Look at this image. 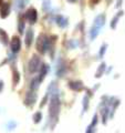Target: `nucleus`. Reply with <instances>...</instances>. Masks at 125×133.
I'll list each match as a JSON object with an SVG mask.
<instances>
[{"label": "nucleus", "mask_w": 125, "mask_h": 133, "mask_svg": "<svg viewBox=\"0 0 125 133\" xmlns=\"http://www.w3.org/2000/svg\"><path fill=\"white\" fill-rule=\"evenodd\" d=\"M59 110H60V100L57 95H54L52 98L51 102H50V116L55 119L58 114H59Z\"/></svg>", "instance_id": "f257e3e1"}, {"label": "nucleus", "mask_w": 125, "mask_h": 133, "mask_svg": "<svg viewBox=\"0 0 125 133\" xmlns=\"http://www.w3.org/2000/svg\"><path fill=\"white\" fill-rule=\"evenodd\" d=\"M48 45H49V39L45 35H40L38 41H37V49L38 51L41 53H44L48 49Z\"/></svg>", "instance_id": "f03ea898"}, {"label": "nucleus", "mask_w": 125, "mask_h": 133, "mask_svg": "<svg viewBox=\"0 0 125 133\" xmlns=\"http://www.w3.org/2000/svg\"><path fill=\"white\" fill-rule=\"evenodd\" d=\"M40 65H41V62L40 59L37 56H33L32 59L29 62V71L30 72H36L40 69Z\"/></svg>", "instance_id": "7ed1b4c3"}, {"label": "nucleus", "mask_w": 125, "mask_h": 133, "mask_svg": "<svg viewBox=\"0 0 125 133\" xmlns=\"http://www.w3.org/2000/svg\"><path fill=\"white\" fill-rule=\"evenodd\" d=\"M24 17H26V19L30 23H34L37 21V18H38V14H37V10L34 8H30V9L27 10Z\"/></svg>", "instance_id": "20e7f679"}, {"label": "nucleus", "mask_w": 125, "mask_h": 133, "mask_svg": "<svg viewBox=\"0 0 125 133\" xmlns=\"http://www.w3.org/2000/svg\"><path fill=\"white\" fill-rule=\"evenodd\" d=\"M10 48H11V51L15 53L20 51V49H21V41H20L19 37H13V38L11 39Z\"/></svg>", "instance_id": "39448f33"}, {"label": "nucleus", "mask_w": 125, "mask_h": 133, "mask_svg": "<svg viewBox=\"0 0 125 133\" xmlns=\"http://www.w3.org/2000/svg\"><path fill=\"white\" fill-rule=\"evenodd\" d=\"M9 12H10V5L9 3H2L1 8H0V17L6 18L9 15Z\"/></svg>", "instance_id": "423d86ee"}, {"label": "nucleus", "mask_w": 125, "mask_h": 133, "mask_svg": "<svg viewBox=\"0 0 125 133\" xmlns=\"http://www.w3.org/2000/svg\"><path fill=\"white\" fill-rule=\"evenodd\" d=\"M32 39H33V31L32 30H28L27 35H26V45L29 48L32 43Z\"/></svg>", "instance_id": "0eeeda50"}, {"label": "nucleus", "mask_w": 125, "mask_h": 133, "mask_svg": "<svg viewBox=\"0 0 125 133\" xmlns=\"http://www.w3.org/2000/svg\"><path fill=\"white\" fill-rule=\"evenodd\" d=\"M0 41H1L3 44H8V42H9L8 35L6 33L5 30H2V29H0Z\"/></svg>", "instance_id": "6e6552de"}, {"label": "nucleus", "mask_w": 125, "mask_h": 133, "mask_svg": "<svg viewBox=\"0 0 125 133\" xmlns=\"http://www.w3.org/2000/svg\"><path fill=\"white\" fill-rule=\"evenodd\" d=\"M70 88L71 89H73V90H77V91H80L83 89V85H82V83L81 82H70Z\"/></svg>", "instance_id": "1a4fd4ad"}, {"label": "nucleus", "mask_w": 125, "mask_h": 133, "mask_svg": "<svg viewBox=\"0 0 125 133\" xmlns=\"http://www.w3.org/2000/svg\"><path fill=\"white\" fill-rule=\"evenodd\" d=\"M41 69H42V71L40 72V79H39L40 81L42 80V79L44 78V76H45V74H47V71H48V66H47V65H42V66H41Z\"/></svg>", "instance_id": "9d476101"}, {"label": "nucleus", "mask_w": 125, "mask_h": 133, "mask_svg": "<svg viewBox=\"0 0 125 133\" xmlns=\"http://www.w3.org/2000/svg\"><path fill=\"white\" fill-rule=\"evenodd\" d=\"M19 80H20V74L17 70H15L13 71V83H15V85L19 82Z\"/></svg>", "instance_id": "9b49d317"}, {"label": "nucleus", "mask_w": 125, "mask_h": 133, "mask_svg": "<svg viewBox=\"0 0 125 133\" xmlns=\"http://www.w3.org/2000/svg\"><path fill=\"white\" fill-rule=\"evenodd\" d=\"M41 118H42V114H41L40 112H38V113H36L34 116H33V120H34L36 123H39L40 120H41Z\"/></svg>", "instance_id": "f8f14e48"}, {"label": "nucleus", "mask_w": 125, "mask_h": 133, "mask_svg": "<svg viewBox=\"0 0 125 133\" xmlns=\"http://www.w3.org/2000/svg\"><path fill=\"white\" fill-rule=\"evenodd\" d=\"M23 29H24V22H23V20L21 19V20H19V32L22 33Z\"/></svg>", "instance_id": "ddd939ff"}, {"label": "nucleus", "mask_w": 125, "mask_h": 133, "mask_svg": "<svg viewBox=\"0 0 125 133\" xmlns=\"http://www.w3.org/2000/svg\"><path fill=\"white\" fill-rule=\"evenodd\" d=\"M104 66H105V64H104V63L100 65V69H99V71H98V73H96V77H98V78L101 77V72L104 71Z\"/></svg>", "instance_id": "4468645a"}, {"label": "nucleus", "mask_w": 125, "mask_h": 133, "mask_svg": "<svg viewBox=\"0 0 125 133\" xmlns=\"http://www.w3.org/2000/svg\"><path fill=\"white\" fill-rule=\"evenodd\" d=\"M91 1V3H92V5H96V3L100 1V0H90Z\"/></svg>", "instance_id": "2eb2a0df"}, {"label": "nucleus", "mask_w": 125, "mask_h": 133, "mask_svg": "<svg viewBox=\"0 0 125 133\" xmlns=\"http://www.w3.org/2000/svg\"><path fill=\"white\" fill-rule=\"evenodd\" d=\"M1 88H2V82H0V90H1Z\"/></svg>", "instance_id": "dca6fc26"}, {"label": "nucleus", "mask_w": 125, "mask_h": 133, "mask_svg": "<svg viewBox=\"0 0 125 133\" xmlns=\"http://www.w3.org/2000/svg\"><path fill=\"white\" fill-rule=\"evenodd\" d=\"M2 5V0H0V6H1Z\"/></svg>", "instance_id": "f3484780"}]
</instances>
